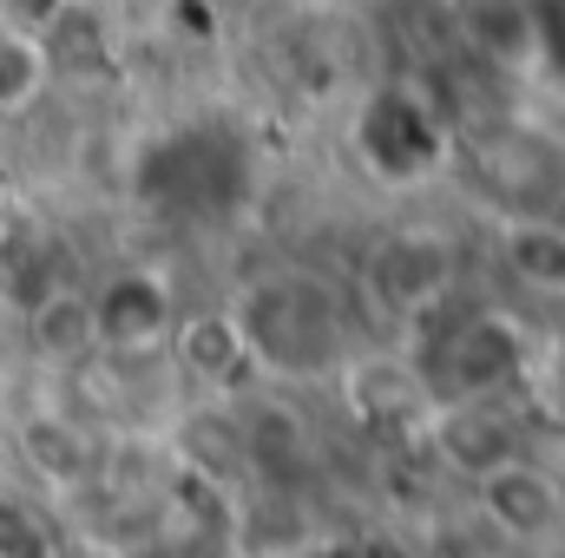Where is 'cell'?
<instances>
[{
    "label": "cell",
    "mask_w": 565,
    "mask_h": 558,
    "mask_svg": "<svg viewBox=\"0 0 565 558\" xmlns=\"http://www.w3.org/2000/svg\"><path fill=\"white\" fill-rule=\"evenodd\" d=\"M270 296L282 302V315H277V335H257V348L277 368H322L335 355V342H342V329L322 309V296L302 289V282H270Z\"/></svg>",
    "instance_id": "cell-1"
}]
</instances>
